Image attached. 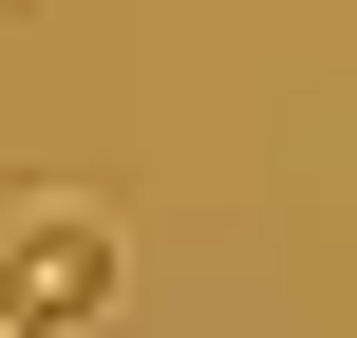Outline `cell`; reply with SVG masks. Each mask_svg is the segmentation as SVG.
I'll use <instances>...</instances> for the list:
<instances>
[{
    "instance_id": "6da1fadb",
    "label": "cell",
    "mask_w": 357,
    "mask_h": 338,
    "mask_svg": "<svg viewBox=\"0 0 357 338\" xmlns=\"http://www.w3.org/2000/svg\"><path fill=\"white\" fill-rule=\"evenodd\" d=\"M113 282H132V245H113V207H94V188H0V338H75V320H113Z\"/></svg>"
}]
</instances>
